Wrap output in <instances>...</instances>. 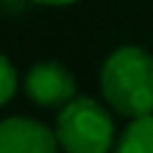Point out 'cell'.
Wrapping results in <instances>:
<instances>
[{"label": "cell", "mask_w": 153, "mask_h": 153, "mask_svg": "<svg viewBox=\"0 0 153 153\" xmlns=\"http://www.w3.org/2000/svg\"><path fill=\"white\" fill-rule=\"evenodd\" d=\"M23 89L33 105L61 110L76 97V79L59 61H38L28 69Z\"/></svg>", "instance_id": "cell-3"}, {"label": "cell", "mask_w": 153, "mask_h": 153, "mask_svg": "<svg viewBox=\"0 0 153 153\" xmlns=\"http://www.w3.org/2000/svg\"><path fill=\"white\" fill-rule=\"evenodd\" d=\"M0 153H59L54 130L33 117L0 120Z\"/></svg>", "instance_id": "cell-4"}, {"label": "cell", "mask_w": 153, "mask_h": 153, "mask_svg": "<svg viewBox=\"0 0 153 153\" xmlns=\"http://www.w3.org/2000/svg\"><path fill=\"white\" fill-rule=\"evenodd\" d=\"M31 3H38V5H49V8H64V5H71L76 0H31Z\"/></svg>", "instance_id": "cell-7"}, {"label": "cell", "mask_w": 153, "mask_h": 153, "mask_svg": "<svg viewBox=\"0 0 153 153\" xmlns=\"http://www.w3.org/2000/svg\"><path fill=\"white\" fill-rule=\"evenodd\" d=\"M18 92V69L5 54H0V107H5Z\"/></svg>", "instance_id": "cell-6"}, {"label": "cell", "mask_w": 153, "mask_h": 153, "mask_svg": "<svg viewBox=\"0 0 153 153\" xmlns=\"http://www.w3.org/2000/svg\"><path fill=\"white\" fill-rule=\"evenodd\" d=\"M102 97L117 115L135 120L153 115V54L140 46H120L100 69Z\"/></svg>", "instance_id": "cell-1"}, {"label": "cell", "mask_w": 153, "mask_h": 153, "mask_svg": "<svg viewBox=\"0 0 153 153\" xmlns=\"http://www.w3.org/2000/svg\"><path fill=\"white\" fill-rule=\"evenodd\" d=\"M54 135L64 153H112L117 140L110 110L87 94H76L59 110Z\"/></svg>", "instance_id": "cell-2"}, {"label": "cell", "mask_w": 153, "mask_h": 153, "mask_svg": "<svg viewBox=\"0 0 153 153\" xmlns=\"http://www.w3.org/2000/svg\"><path fill=\"white\" fill-rule=\"evenodd\" d=\"M112 153H153V115L128 123L115 140Z\"/></svg>", "instance_id": "cell-5"}]
</instances>
